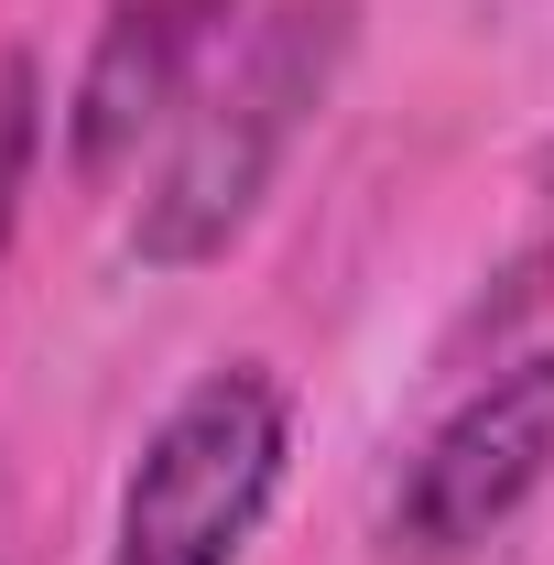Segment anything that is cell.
Wrapping results in <instances>:
<instances>
[{
    "instance_id": "obj_5",
    "label": "cell",
    "mask_w": 554,
    "mask_h": 565,
    "mask_svg": "<svg viewBox=\"0 0 554 565\" xmlns=\"http://www.w3.org/2000/svg\"><path fill=\"white\" fill-rule=\"evenodd\" d=\"M33 163H44V76H33V55H0V250L22 228Z\"/></svg>"
},
{
    "instance_id": "obj_2",
    "label": "cell",
    "mask_w": 554,
    "mask_h": 565,
    "mask_svg": "<svg viewBox=\"0 0 554 565\" xmlns=\"http://www.w3.org/2000/svg\"><path fill=\"white\" fill-rule=\"evenodd\" d=\"M283 457H294V392L262 359L185 381L120 479L109 565H239L283 500Z\"/></svg>"
},
{
    "instance_id": "obj_6",
    "label": "cell",
    "mask_w": 554,
    "mask_h": 565,
    "mask_svg": "<svg viewBox=\"0 0 554 565\" xmlns=\"http://www.w3.org/2000/svg\"><path fill=\"white\" fill-rule=\"evenodd\" d=\"M544 196H554V152H544Z\"/></svg>"
},
{
    "instance_id": "obj_1",
    "label": "cell",
    "mask_w": 554,
    "mask_h": 565,
    "mask_svg": "<svg viewBox=\"0 0 554 565\" xmlns=\"http://www.w3.org/2000/svg\"><path fill=\"white\" fill-rule=\"evenodd\" d=\"M348 33H359V0H273L239 22V44H217V66L163 120V152L131 207V250L152 273H207L228 262V239H251L294 141L338 98Z\"/></svg>"
},
{
    "instance_id": "obj_4",
    "label": "cell",
    "mask_w": 554,
    "mask_h": 565,
    "mask_svg": "<svg viewBox=\"0 0 554 565\" xmlns=\"http://www.w3.org/2000/svg\"><path fill=\"white\" fill-rule=\"evenodd\" d=\"M239 0H109L87 33V66L66 98V163L87 185H109L141 141L185 109V87L217 66Z\"/></svg>"
},
{
    "instance_id": "obj_3",
    "label": "cell",
    "mask_w": 554,
    "mask_h": 565,
    "mask_svg": "<svg viewBox=\"0 0 554 565\" xmlns=\"http://www.w3.org/2000/svg\"><path fill=\"white\" fill-rule=\"evenodd\" d=\"M544 479H554V349H533L424 435V457L403 468V500H392V544L424 565L479 555L533 511Z\"/></svg>"
}]
</instances>
